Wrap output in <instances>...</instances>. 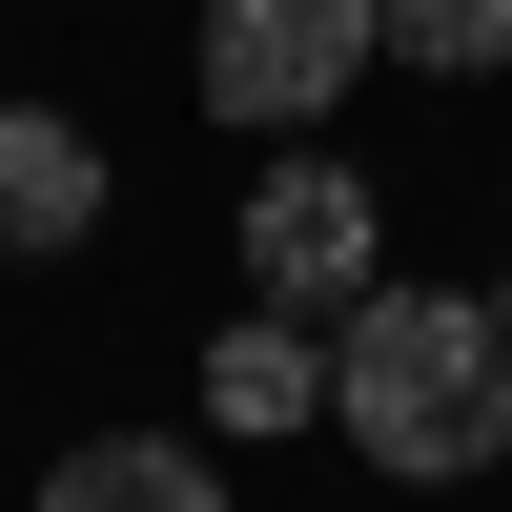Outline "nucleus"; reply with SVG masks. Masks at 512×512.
Segmentation results:
<instances>
[{
  "instance_id": "obj_1",
  "label": "nucleus",
  "mask_w": 512,
  "mask_h": 512,
  "mask_svg": "<svg viewBox=\"0 0 512 512\" xmlns=\"http://www.w3.org/2000/svg\"><path fill=\"white\" fill-rule=\"evenodd\" d=\"M328 431L369 451V472L451 492L512 451V328L472 287H349V349H328Z\"/></svg>"
},
{
  "instance_id": "obj_2",
  "label": "nucleus",
  "mask_w": 512,
  "mask_h": 512,
  "mask_svg": "<svg viewBox=\"0 0 512 512\" xmlns=\"http://www.w3.org/2000/svg\"><path fill=\"white\" fill-rule=\"evenodd\" d=\"M349 62H390V0H205V103L226 123H308Z\"/></svg>"
},
{
  "instance_id": "obj_3",
  "label": "nucleus",
  "mask_w": 512,
  "mask_h": 512,
  "mask_svg": "<svg viewBox=\"0 0 512 512\" xmlns=\"http://www.w3.org/2000/svg\"><path fill=\"white\" fill-rule=\"evenodd\" d=\"M369 226H390L369 164H267V205H246V287H267V308H349V287H369Z\"/></svg>"
},
{
  "instance_id": "obj_4",
  "label": "nucleus",
  "mask_w": 512,
  "mask_h": 512,
  "mask_svg": "<svg viewBox=\"0 0 512 512\" xmlns=\"http://www.w3.org/2000/svg\"><path fill=\"white\" fill-rule=\"evenodd\" d=\"M82 226H103V144L41 123V103H0V246H82Z\"/></svg>"
},
{
  "instance_id": "obj_5",
  "label": "nucleus",
  "mask_w": 512,
  "mask_h": 512,
  "mask_svg": "<svg viewBox=\"0 0 512 512\" xmlns=\"http://www.w3.org/2000/svg\"><path fill=\"white\" fill-rule=\"evenodd\" d=\"M205 410H226V431H308V410H328V349L287 308H246L226 349H205Z\"/></svg>"
},
{
  "instance_id": "obj_6",
  "label": "nucleus",
  "mask_w": 512,
  "mask_h": 512,
  "mask_svg": "<svg viewBox=\"0 0 512 512\" xmlns=\"http://www.w3.org/2000/svg\"><path fill=\"white\" fill-rule=\"evenodd\" d=\"M41 512H226V492H205V451H164V431H82L62 472H41Z\"/></svg>"
},
{
  "instance_id": "obj_7",
  "label": "nucleus",
  "mask_w": 512,
  "mask_h": 512,
  "mask_svg": "<svg viewBox=\"0 0 512 512\" xmlns=\"http://www.w3.org/2000/svg\"><path fill=\"white\" fill-rule=\"evenodd\" d=\"M390 62H431V82H492V62H512V0H390Z\"/></svg>"
},
{
  "instance_id": "obj_8",
  "label": "nucleus",
  "mask_w": 512,
  "mask_h": 512,
  "mask_svg": "<svg viewBox=\"0 0 512 512\" xmlns=\"http://www.w3.org/2000/svg\"><path fill=\"white\" fill-rule=\"evenodd\" d=\"M492 328H512V287H492Z\"/></svg>"
}]
</instances>
